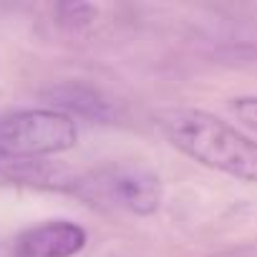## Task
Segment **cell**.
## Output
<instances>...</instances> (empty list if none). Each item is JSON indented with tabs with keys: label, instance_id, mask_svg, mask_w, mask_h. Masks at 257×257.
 I'll list each match as a JSON object with an SVG mask.
<instances>
[{
	"label": "cell",
	"instance_id": "obj_1",
	"mask_svg": "<svg viewBox=\"0 0 257 257\" xmlns=\"http://www.w3.org/2000/svg\"><path fill=\"white\" fill-rule=\"evenodd\" d=\"M154 123L189 159L232 179L257 184V142L237 126L202 108H164L154 113Z\"/></svg>",
	"mask_w": 257,
	"mask_h": 257
},
{
	"label": "cell",
	"instance_id": "obj_2",
	"mask_svg": "<svg viewBox=\"0 0 257 257\" xmlns=\"http://www.w3.org/2000/svg\"><path fill=\"white\" fill-rule=\"evenodd\" d=\"M81 199L101 207L123 209L137 217H149L162 207L164 184L157 172L137 162H118L78 174L76 189Z\"/></svg>",
	"mask_w": 257,
	"mask_h": 257
},
{
	"label": "cell",
	"instance_id": "obj_3",
	"mask_svg": "<svg viewBox=\"0 0 257 257\" xmlns=\"http://www.w3.org/2000/svg\"><path fill=\"white\" fill-rule=\"evenodd\" d=\"M76 121L53 108H26L0 118V159L28 162L73 149Z\"/></svg>",
	"mask_w": 257,
	"mask_h": 257
},
{
	"label": "cell",
	"instance_id": "obj_4",
	"mask_svg": "<svg viewBox=\"0 0 257 257\" xmlns=\"http://www.w3.org/2000/svg\"><path fill=\"white\" fill-rule=\"evenodd\" d=\"M88 242L81 224L48 219L0 239V257H76Z\"/></svg>",
	"mask_w": 257,
	"mask_h": 257
},
{
	"label": "cell",
	"instance_id": "obj_5",
	"mask_svg": "<svg viewBox=\"0 0 257 257\" xmlns=\"http://www.w3.org/2000/svg\"><path fill=\"white\" fill-rule=\"evenodd\" d=\"M46 98L53 111H61L68 118H88L98 123H108L113 118L111 101L83 81H61L46 91Z\"/></svg>",
	"mask_w": 257,
	"mask_h": 257
},
{
	"label": "cell",
	"instance_id": "obj_6",
	"mask_svg": "<svg viewBox=\"0 0 257 257\" xmlns=\"http://www.w3.org/2000/svg\"><path fill=\"white\" fill-rule=\"evenodd\" d=\"M56 18L63 28H86L98 18V8L88 6V3H61L56 8Z\"/></svg>",
	"mask_w": 257,
	"mask_h": 257
},
{
	"label": "cell",
	"instance_id": "obj_7",
	"mask_svg": "<svg viewBox=\"0 0 257 257\" xmlns=\"http://www.w3.org/2000/svg\"><path fill=\"white\" fill-rule=\"evenodd\" d=\"M232 111L252 128H257V96H237L232 98Z\"/></svg>",
	"mask_w": 257,
	"mask_h": 257
}]
</instances>
